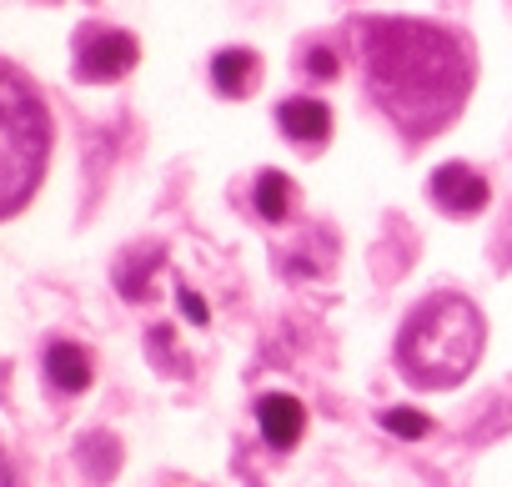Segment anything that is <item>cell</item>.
Instances as JSON below:
<instances>
[{
  "label": "cell",
  "mask_w": 512,
  "mask_h": 487,
  "mask_svg": "<svg viewBox=\"0 0 512 487\" xmlns=\"http://www.w3.org/2000/svg\"><path fill=\"white\" fill-rule=\"evenodd\" d=\"M362 61L377 106L412 136L447 126L472 86V61L462 41L422 21H367Z\"/></svg>",
  "instance_id": "obj_1"
},
{
  "label": "cell",
  "mask_w": 512,
  "mask_h": 487,
  "mask_svg": "<svg viewBox=\"0 0 512 487\" xmlns=\"http://www.w3.org/2000/svg\"><path fill=\"white\" fill-rule=\"evenodd\" d=\"M482 352V317L467 297H427L397 332V362L417 387H457Z\"/></svg>",
  "instance_id": "obj_2"
},
{
  "label": "cell",
  "mask_w": 512,
  "mask_h": 487,
  "mask_svg": "<svg viewBox=\"0 0 512 487\" xmlns=\"http://www.w3.org/2000/svg\"><path fill=\"white\" fill-rule=\"evenodd\" d=\"M51 151V116L36 96V86L0 66V216H16L31 191L41 186Z\"/></svg>",
  "instance_id": "obj_3"
},
{
  "label": "cell",
  "mask_w": 512,
  "mask_h": 487,
  "mask_svg": "<svg viewBox=\"0 0 512 487\" xmlns=\"http://www.w3.org/2000/svg\"><path fill=\"white\" fill-rule=\"evenodd\" d=\"M136 41L126 36V31H101V26H91L86 36H81V46H76V76L81 81H116V76H126L131 66H136Z\"/></svg>",
  "instance_id": "obj_4"
},
{
  "label": "cell",
  "mask_w": 512,
  "mask_h": 487,
  "mask_svg": "<svg viewBox=\"0 0 512 487\" xmlns=\"http://www.w3.org/2000/svg\"><path fill=\"white\" fill-rule=\"evenodd\" d=\"M427 191H432V201H437L442 211H452V216H472V211L487 206V181H482L467 161L437 166L432 181H427Z\"/></svg>",
  "instance_id": "obj_5"
},
{
  "label": "cell",
  "mask_w": 512,
  "mask_h": 487,
  "mask_svg": "<svg viewBox=\"0 0 512 487\" xmlns=\"http://www.w3.org/2000/svg\"><path fill=\"white\" fill-rule=\"evenodd\" d=\"M256 422H262V437L267 447L277 452H292L307 432V407L292 397V392H267L262 402H256Z\"/></svg>",
  "instance_id": "obj_6"
},
{
  "label": "cell",
  "mask_w": 512,
  "mask_h": 487,
  "mask_svg": "<svg viewBox=\"0 0 512 487\" xmlns=\"http://www.w3.org/2000/svg\"><path fill=\"white\" fill-rule=\"evenodd\" d=\"M277 121H282V131H287L297 146H322V141L332 136V111H327L322 101H312V96H292V101H282Z\"/></svg>",
  "instance_id": "obj_7"
},
{
  "label": "cell",
  "mask_w": 512,
  "mask_h": 487,
  "mask_svg": "<svg viewBox=\"0 0 512 487\" xmlns=\"http://www.w3.org/2000/svg\"><path fill=\"white\" fill-rule=\"evenodd\" d=\"M211 81H216L221 96H251L256 81H262V61H256V51H246V46H231V51H221L211 61Z\"/></svg>",
  "instance_id": "obj_8"
},
{
  "label": "cell",
  "mask_w": 512,
  "mask_h": 487,
  "mask_svg": "<svg viewBox=\"0 0 512 487\" xmlns=\"http://www.w3.org/2000/svg\"><path fill=\"white\" fill-rule=\"evenodd\" d=\"M46 377L56 392H86L91 387V357L76 342H51L46 347Z\"/></svg>",
  "instance_id": "obj_9"
},
{
  "label": "cell",
  "mask_w": 512,
  "mask_h": 487,
  "mask_svg": "<svg viewBox=\"0 0 512 487\" xmlns=\"http://www.w3.org/2000/svg\"><path fill=\"white\" fill-rule=\"evenodd\" d=\"M292 196H297L292 176H282V171H262V176H256V211H262L267 221H287L292 216Z\"/></svg>",
  "instance_id": "obj_10"
},
{
  "label": "cell",
  "mask_w": 512,
  "mask_h": 487,
  "mask_svg": "<svg viewBox=\"0 0 512 487\" xmlns=\"http://www.w3.org/2000/svg\"><path fill=\"white\" fill-rule=\"evenodd\" d=\"M382 427H387V432H397V437H407V442H417V437H427V432H432L427 412H417V407H387V412H382Z\"/></svg>",
  "instance_id": "obj_11"
},
{
  "label": "cell",
  "mask_w": 512,
  "mask_h": 487,
  "mask_svg": "<svg viewBox=\"0 0 512 487\" xmlns=\"http://www.w3.org/2000/svg\"><path fill=\"white\" fill-rule=\"evenodd\" d=\"M307 76L332 81V76H337V56H332L327 46H312V51H307Z\"/></svg>",
  "instance_id": "obj_12"
},
{
  "label": "cell",
  "mask_w": 512,
  "mask_h": 487,
  "mask_svg": "<svg viewBox=\"0 0 512 487\" xmlns=\"http://www.w3.org/2000/svg\"><path fill=\"white\" fill-rule=\"evenodd\" d=\"M181 312H186V317H191V322H196V327H201V322H206V317H211V312H206V302H201V297H196V292H191V287H181Z\"/></svg>",
  "instance_id": "obj_13"
}]
</instances>
